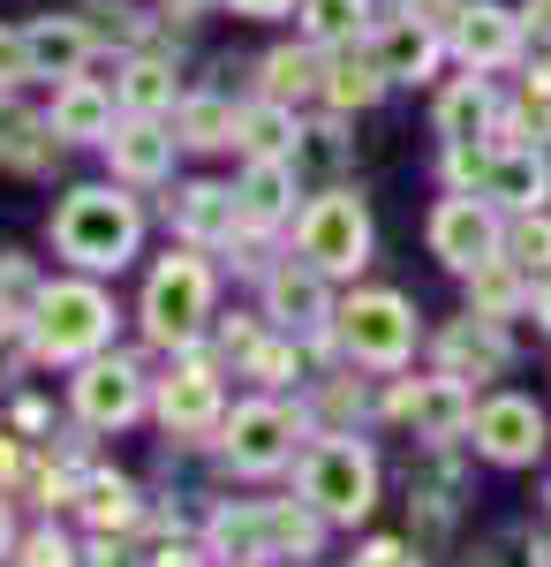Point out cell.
<instances>
[{"mask_svg": "<svg viewBox=\"0 0 551 567\" xmlns=\"http://www.w3.org/2000/svg\"><path fill=\"white\" fill-rule=\"evenodd\" d=\"M144 243V213L128 205L122 189H76L61 213H53V250L84 272H122Z\"/></svg>", "mask_w": 551, "mask_h": 567, "instance_id": "cell-1", "label": "cell"}, {"mask_svg": "<svg viewBox=\"0 0 551 567\" xmlns=\"http://www.w3.org/2000/svg\"><path fill=\"white\" fill-rule=\"evenodd\" d=\"M114 333V303L91 288V280H61V288H39L31 303V355H53V363H76V355H98Z\"/></svg>", "mask_w": 551, "mask_h": 567, "instance_id": "cell-2", "label": "cell"}, {"mask_svg": "<svg viewBox=\"0 0 551 567\" xmlns=\"http://www.w3.org/2000/svg\"><path fill=\"white\" fill-rule=\"evenodd\" d=\"M302 499H310L325 523H363V515L378 507V462H371V446H363V439H325V446H310V462H302Z\"/></svg>", "mask_w": 551, "mask_h": 567, "instance_id": "cell-3", "label": "cell"}, {"mask_svg": "<svg viewBox=\"0 0 551 567\" xmlns=\"http://www.w3.org/2000/svg\"><path fill=\"white\" fill-rule=\"evenodd\" d=\"M205 318H212V272H205V258L181 250V258H167L144 280V333H152V341L181 349V341L205 333Z\"/></svg>", "mask_w": 551, "mask_h": 567, "instance_id": "cell-4", "label": "cell"}, {"mask_svg": "<svg viewBox=\"0 0 551 567\" xmlns=\"http://www.w3.org/2000/svg\"><path fill=\"white\" fill-rule=\"evenodd\" d=\"M295 243H302V258L318 265V272H363V265H371V213H363V197H355V189L310 197Z\"/></svg>", "mask_w": 551, "mask_h": 567, "instance_id": "cell-5", "label": "cell"}, {"mask_svg": "<svg viewBox=\"0 0 551 567\" xmlns=\"http://www.w3.org/2000/svg\"><path fill=\"white\" fill-rule=\"evenodd\" d=\"M333 318H340V341H347V355H355V363L393 371V363H408V349H416V310L401 303V296H385V288L355 296V303L333 310Z\"/></svg>", "mask_w": 551, "mask_h": 567, "instance_id": "cell-6", "label": "cell"}, {"mask_svg": "<svg viewBox=\"0 0 551 567\" xmlns=\"http://www.w3.org/2000/svg\"><path fill=\"white\" fill-rule=\"evenodd\" d=\"M227 462L242 470V477H272L288 454H295V416L280 409V401H242L235 416H227Z\"/></svg>", "mask_w": 551, "mask_h": 567, "instance_id": "cell-7", "label": "cell"}, {"mask_svg": "<svg viewBox=\"0 0 551 567\" xmlns=\"http://www.w3.org/2000/svg\"><path fill=\"white\" fill-rule=\"evenodd\" d=\"M468 432H476V454L484 462H507L513 470V462H537L544 454V409L529 393H491Z\"/></svg>", "mask_w": 551, "mask_h": 567, "instance_id": "cell-8", "label": "cell"}, {"mask_svg": "<svg viewBox=\"0 0 551 567\" xmlns=\"http://www.w3.org/2000/svg\"><path fill=\"white\" fill-rule=\"evenodd\" d=\"M393 416H408V424H416V439L446 446V439H461L468 424H476V393H468V379L438 371V379H416V386L393 393Z\"/></svg>", "mask_w": 551, "mask_h": 567, "instance_id": "cell-9", "label": "cell"}, {"mask_svg": "<svg viewBox=\"0 0 551 567\" xmlns=\"http://www.w3.org/2000/svg\"><path fill=\"white\" fill-rule=\"evenodd\" d=\"M499 219L484 213L476 197H446L438 213H430V258H446L454 272H476L484 258H499Z\"/></svg>", "mask_w": 551, "mask_h": 567, "instance_id": "cell-10", "label": "cell"}, {"mask_svg": "<svg viewBox=\"0 0 551 567\" xmlns=\"http://www.w3.org/2000/svg\"><path fill=\"white\" fill-rule=\"evenodd\" d=\"M144 409V379H136V363H84V379H76V416L98 424V432H114Z\"/></svg>", "mask_w": 551, "mask_h": 567, "instance_id": "cell-11", "label": "cell"}, {"mask_svg": "<svg viewBox=\"0 0 551 567\" xmlns=\"http://www.w3.org/2000/svg\"><path fill=\"white\" fill-rule=\"evenodd\" d=\"M174 227H181L197 250H227L250 219H242V197H235V189H219V182H189V189L174 197Z\"/></svg>", "mask_w": 551, "mask_h": 567, "instance_id": "cell-12", "label": "cell"}, {"mask_svg": "<svg viewBox=\"0 0 551 567\" xmlns=\"http://www.w3.org/2000/svg\"><path fill=\"white\" fill-rule=\"evenodd\" d=\"M264 303H272V326L280 333H318L333 303H325V272L302 258V265H272V280H264Z\"/></svg>", "mask_w": 551, "mask_h": 567, "instance_id": "cell-13", "label": "cell"}, {"mask_svg": "<svg viewBox=\"0 0 551 567\" xmlns=\"http://www.w3.org/2000/svg\"><path fill=\"white\" fill-rule=\"evenodd\" d=\"M371 53H378V69L393 76V84H416V76H430V61H438V31H430V16L401 8V16H385V23H378Z\"/></svg>", "mask_w": 551, "mask_h": 567, "instance_id": "cell-14", "label": "cell"}, {"mask_svg": "<svg viewBox=\"0 0 551 567\" xmlns=\"http://www.w3.org/2000/svg\"><path fill=\"white\" fill-rule=\"evenodd\" d=\"M174 144H181V136L159 130V114H128L122 130L106 136V152H114V175H122V182H159V175L174 167Z\"/></svg>", "mask_w": 551, "mask_h": 567, "instance_id": "cell-15", "label": "cell"}, {"mask_svg": "<svg viewBox=\"0 0 551 567\" xmlns=\"http://www.w3.org/2000/svg\"><path fill=\"white\" fill-rule=\"evenodd\" d=\"M476 197H499L507 213H537V197H544V159H537L529 144H491V167L476 182Z\"/></svg>", "mask_w": 551, "mask_h": 567, "instance_id": "cell-16", "label": "cell"}, {"mask_svg": "<svg viewBox=\"0 0 551 567\" xmlns=\"http://www.w3.org/2000/svg\"><path fill=\"white\" fill-rule=\"evenodd\" d=\"M454 45H461L468 69H499V61H513V45H521V16L499 8V0H476L461 16V31H454Z\"/></svg>", "mask_w": 551, "mask_h": 567, "instance_id": "cell-17", "label": "cell"}, {"mask_svg": "<svg viewBox=\"0 0 551 567\" xmlns=\"http://www.w3.org/2000/svg\"><path fill=\"white\" fill-rule=\"evenodd\" d=\"M45 122H53V136H69V144H106L114 136V91H98L91 76H69Z\"/></svg>", "mask_w": 551, "mask_h": 567, "instance_id": "cell-18", "label": "cell"}, {"mask_svg": "<svg viewBox=\"0 0 551 567\" xmlns=\"http://www.w3.org/2000/svg\"><path fill=\"white\" fill-rule=\"evenodd\" d=\"M438 363H446L454 379H499V371H507V341H499V326L476 310L468 326H446V341H438Z\"/></svg>", "mask_w": 551, "mask_h": 567, "instance_id": "cell-19", "label": "cell"}, {"mask_svg": "<svg viewBox=\"0 0 551 567\" xmlns=\"http://www.w3.org/2000/svg\"><path fill=\"white\" fill-rule=\"evenodd\" d=\"M23 39H31V76H84L91 23H76V16H45V23H31Z\"/></svg>", "mask_w": 551, "mask_h": 567, "instance_id": "cell-20", "label": "cell"}, {"mask_svg": "<svg viewBox=\"0 0 551 567\" xmlns=\"http://www.w3.org/2000/svg\"><path fill=\"white\" fill-rule=\"evenodd\" d=\"M159 424L167 432H212L219 424V379L212 371H174L167 386H159Z\"/></svg>", "mask_w": 551, "mask_h": 567, "instance_id": "cell-21", "label": "cell"}, {"mask_svg": "<svg viewBox=\"0 0 551 567\" xmlns=\"http://www.w3.org/2000/svg\"><path fill=\"white\" fill-rule=\"evenodd\" d=\"M235 197H242V219L250 227L288 219V205H295V159H250V175L235 182Z\"/></svg>", "mask_w": 551, "mask_h": 567, "instance_id": "cell-22", "label": "cell"}, {"mask_svg": "<svg viewBox=\"0 0 551 567\" xmlns=\"http://www.w3.org/2000/svg\"><path fill=\"white\" fill-rule=\"evenodd\" d=\"M235 130H242V106H227L219 91H189V99H174V136H181V144L219 152V144H235Z\"/></svg>", "mask_w": 551, "mask_h": 567, "instance_id": "cell-23", "label": "cell"}, {"mask_svg": "<svg viewBox=\"0 0 551 567\" xmlns=\"http://www.w3.org/2000/svg\"><path fill=\"white\" fill-rule=\"evenodd\" d=\"M235 144H242L250 159H295L302 122L288 114V99H257V106H242V130H235Z\"/></svg>", "mask_w": 551, "mask_h": 567, "instance_id": "cell-24", "label": "cell"}, {"mask_svg": "<svg viewBox=\"0 0 551 567\" xmlns=\"http://www.w3.org/2000/svg\"><path fill=\"white\" fill-rule=\"evenodd\" d=\"M393 84L378 69V53H340V61H325V99H333L340 114H363V106H378V91Z\"/></svg>", "mask_w": 551, "mask_h": 567, "instance_id": "cell-25", "label": "cell"}, {"mask_svg": "<svg viewBox=\"0 0 551 567\" xmlns=\"http://www.w3.org/2000/svg\"><path fill=\"white\" fill-rule=\"evenodd\" d=\"M491 122H499V114H491V91H484V76H461V84L438 99V136H446V144H476Z\"/></svg>", "mask_w": 551, "mask_h": 567, "instance_id": "cell-26", "label": "cell"}, {"mask_svg": "<svg viewBox=\"0 0 551 567\" xmlns=\"http://www.w3.org/2000/svg\"><path fill=\"white\" fill-rule=\"evenodd\" d=\"M295 16L310 31V45H347V39H363L371 0H295Z\"/></svg>", "mask_w": 551, "mask_h": 567, "instance_id": "cell-27", "label": "cell"}, {"mask_svg": "<svg viewBox=\"0 0 551 567\" xmlns=\"http://www.w3.org/2000/svg\"><path fill=\"white\" fill-rule=\"evenodd\" d=\"M53 159V122L0 106V167H45Z\"/></svg>", "mask_w": 551, "mask_h": 567, "instance_id": "cell-28", "label": "cell"}, {"mask_svg": "<svg viewBox=\"0 0 551 567\" xmlns=\"http://www.w3.org/2000/svg\"><path fill=\"white\" fill-rule=\"evenodd\" d=\"M76 507H84L98 529H128V523H136V484H128V477H106V470H91L84 492H76Z\"/></svg>", "mask_w": 551, "mask_h": 567, "instance_id": "cell-29", "label": "cell"}, {"mask_svg": "<svg viewBox=\"0 0 551 567\" xmlns=\"http://www.w3.org/2000/svg\"><path fill=\"white\" fill-rule=\"evenodd\" d=\"M122 106L128 114H167L174 106V69L152 61V53H136V61L122 69Z\"/></svg>", "mask_w": 551, "mask_h": 567, "instance_id": "cell-30", "label": "cell"}, {"mask_svg": "<svg viewBox=\"0 0 551 567\" xmlns=\"http://www.w3.org/2000/svg\"><path fill=\"white\" fill-rule=\"evenodd\" d=\"M468 288H476V303H484V318H507V310L521 303V280H513V258H484L476 272H468Z\"/></svg>", "mask_w": 551, "mask_h": 567, "instance_id": "cell-31", "label": "cell"}, {"mask_svg": "<svg viewBox=\"0 0 551 567\" xmlns=\"http://www.w3.org/2000/svg\"><path fill=\"white\" fill-rule=\"evenodd\" d=\"M507 258L529 265V272H551V219H544V213H521V219H513Z\"/></svg>", "mask_w": 551, "mask_h": 567, "instance_id": "cell-32", "label": "cell"}, {"mask_svg": "<svg viewBox=\"0 0 551 567\" xmlns=\"http://www.w3.org/2000/svg\"><path fill=\"white\" fill-rule=\"evenodd\" d=\"M310 84H325V69H318L310 53H272V61H264V91H272V99H302Z\"/></svg>", "mask_w": 551, "mask_h": 567, "instance_id": "cell-33", "label": "cell"}, {"mask_svg": "<svg viewBox=\"0 0 551 567\" xmlns=\"http://www.w3.org/2000/svg\"><path fill=\"white\" fill-rule=\"evenodd\" d=\"M242 363H250V379H264V386H280V379L295 371V349H280V341H257V349L242 355Z\"/></svg>", "mask_w": 551, "mask_h": 567, "instance_id": "cell-34", "label": "cell"}, {"mask_svg": "<svg viewBox=\"0 0 551 567\" xmlns=\"http://www.w3.org/2000/svg\"><path fill=\"white\" fill-rule=\"evenodd\" d=\"M23 76H31V39L0 31V84H23Z\"/></svg>", "mask_w": 551, "mask_h": 567, "instance_id": "cell-35", "label": "cell"}, {"mask_svg": "<svg viewBox=\"0 0 551 567\" xmlns=\"http://www.w3.org/2000/svg\"><path fill=\"white\" fill-rule=\"evenodd\" d=\"M355 567H424V560H416L401 537H378V545H363V553H355Z\"/></svg>", "mask_w": 551, "mask_h": 567, "instance_id": "cell-36", "label": "cell"}, {"mask_svg": "<svg viewBox=\"0 0 551 567\" xmlns=\"http://www.w3.org/2000/svg\"><path fill=\"white\" fill-rule=\"evenodd\" d=\"M76 560V553H69V545H61V537H53V529H45V537H31V545H23V567H69Z\"/></svg>", "mask_w": 551, "mask_h": 567, "instance_id": "cell-37", "label": "cell"}, {"mask_svg": "<svg viewBox=\"0 0 551 567\" xmlns=\"http://www.w3.org/2000/svg\"><path fill=\"white\" fill-rule=\"evenodd\" d=\"M23 349H31V333H8V318H0V379L23 363Z\"/></svg>", "mask_w": 551, "mask_h": 567, "instance_id": "cell-38", "label": "cell"}, {"mask_svg": "<svg viewBox=\"0 0 551 567\" xmlns=\"http://www.w3.org/2000/svg\"><path fill=\"white\" fill-rule=\"evenodd\" d=\"M227 8H235V16H288L295 0H227Z\"/></svg>", "mask_w": 551, "mask_h": 567, "instance_id": "cell-39", "label": "cell"}, {"mask_svg": "<svg viewBox=\"0 0 551 567\" xmlns=\"http://www.w3.org/2000/svg\"><path fill=\"white\" fill-rule=\"evenodd\" d=\"M152 567H197V553H189V545H159V553H152Z\"/></svg>", "mask_w": 551, "mask_h": 567, "instance_id": "cell-40", "label": "cell"}, {"mask_svg": "<svg viewBox=\"0 0 551 567\" xmlns=\"http://www.w3.org/2000/svg\"><path fill=\"white\" fill-rule=\"evenodd\" d=\"M537 318H544V333H551V272L537 280Z\"/></svg>", "mask_w": 551, "mask_h": 567, "instance_id": "cell-41", "label": "cell"}, {"mask_svg": "<svg viewBox=\"0 0 551 567\" xmlns=\"http://www.w3.org/2000/svg\"><path fill=\"white\" fill-rule=\"evenodd\" d=\"M401 8H416V16H446L454 0H401Z\"/></svg>", "mask_w": 551, "mask_h": 567, "instance_id": "cell-42", "label": "cell"}, {"mask_svg": "<svg viewBox=\"0 0 551 567\" xmlns=\"http://www.w3.org/2000/svg\"><path fill=\"white\" fill-rule=\"evenodd\" d=\"M0 477H15V446L8 439H0Z\"/></svg>", "mask_w": 551, "mask_h": 567, "instance_id": "cell-43", "label": "cell"}, {"mask_svg": "<svg viewBox=\"0 0 551 567\" xmlns=\"http://www.w3.org/2000/svg\"><path fill=\"white\" fill-rule=\"evenodd\" d=\"M0 545H8V515H0Z\"/></svg>", "mask_w": 551, "mask_h": 567, "instance_id": "cell-44", "label": "cell"}, {"mask_svg": "<svg viewBox=\"0 0 551 567\" xmlns=\"http://www.w3.org/2000/svg\"><path fill=\"white\" fill-rule=\"evenodd\" d=\"M537 8H544V16H551V0H537Z\"/></svg>", "mask_w": 551, "mask_h": 567, "instance_id": "cell-45", "label": "cell"}]
</instances>
